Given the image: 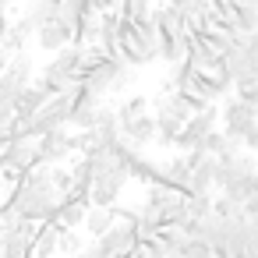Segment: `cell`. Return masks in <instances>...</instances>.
<instances>
[{"label": "cell", "mask_w": 258, "mask_h": 258, "mask_svg": "<svg viewBox=\"0 0 258 258\" xmlns=\"http://www.w3.org/2000/svg\"><path fill=\"white\" fill-rule=\"evenodd\" d=\"M96 159V177H92V187H89V202L92 205H117V198L124 195L127 180H131V170L113 159L110 152L103 156H92Z\"/></svg>", "instance_id": "1"}, {"label": "cell", "mask_w": 258, "mask_h": 258, "mask_svg": "<svg viewBox=\"0 0 258 258\" xmlns=\"http://www.w3.org/2000/svg\"><path fill=\"white\" fill-rule=\"evenodd\" d=\"M131 78H135V68L124 60V57H103L82 82L92 89V92H99V96H106V92H120V89H127L131 85Z\"/></svg>", "instance_id": "2"}, {"label": "cell", "mask_w": 258, "mask_h": 258, "mask_svg": "<svg viewBox=\"0 0 258 258\" xmlns=\"http://www.w3.org/2000/svg\"><path fill=\"white\" fill-rule=\"evenodd\" d=\"M219 124H223V131H226L230 138L244 142V135L258 124V106L247 103V99H240L237 92H233V96L226 92V103L219 106Z\"/></svg>", "instance_id": "3"}, {"label": "cell", "mask_w": 258, "mask_h": 258, "mask_svg": "<svg viewBox=\"0 0 258 258\" xmlns=\"http://www.w3.org/2000/svg\"><path fill=\"white\" fill-rule=\"evenodd\" d=\"M96 244H99V251H103L106 258H127V254H135V247H138V223L117 219L103 237H96Z\"/></svg>", "instance_id": "4"}, {"label": "cell", "mask_w": 258, "mask_h": 258, "mask_svg": "<svg viewBox=\"0 0 258 258\" xmlns=\"http://www.w3.org/2000/svg\"><path fill=\"white\" fill-rule=\"evenodd\" d=\"M36 163H43L39 159V138H29V135H15L8 145H4V152H0V166H8V170H29V166H36Z\"/></svg>", "instance_id": "5"}, {"label": "cell", "mask_w": 258, "mask_h": 258, "mask_svg": "<svg viewBox=\"0 0 258 258\" xmlns=\"http://www.w3.org/2000/svg\"><path fill=\"white\" fill-rule=\"evenodd\" d=\"M29 78H32L29 57H25V53H15V60L8 64V71H0V99H4V103H15L18 92L29 85Z\"/></svg>", "instance_id": "6"}, {"label": "cell", "mask_w": 258, "mask_h": 258, "mask_svg": "<svg viewBox=\"0 0 258 258\" xmlns=\"http://www.w3.org/2000/svg\"><path fill=\"white\" fill-rule=\"evenodd\" d=\"M43 71H50V75L64 78L68 85L82 82V46H78V43H68L64 50H57V53H53V60H50Z\"/></svg>", "instance_id": "7"}, {"label": "cell", "mask_w": 258, "mask_h": 258, "mask_svg": "<svg viewBox=\"0 0 258 258\" xmlns=\"http://www.w3.org/2000/svg\"><path fill=\"white\" fill-rule=\"evenodd\" d=\"M75 152V135H68L64 127H57V131H46L43 138H39V159L43 163H64L68 156Z\"/></svg>", "instance_id": "8"}, {"label": "cell", "mask_w": 258, "mask_h": 258, "mask_svg": "<svg viewBox=\"0 0 258 258\" xmlns=\"http://www.w3.org/2000/svg\"><path fill=\"white\" fill-rule=\"evenodd\" d=\"M89 198H82L75 187L60 198V205H57V212H53V219L50 223H57V226H71V230H78L82 223H85V212H89Z\"/></svg>", "instance_id": "9"}, {"label": "cell", "mask_w": 258, "mask_h": 258, "mask_svg": "<svg viewBox=\"0 0 258 258\" xmlns=\"http://www.w3.org/2000/svg\"><path fill=\"white\" fill-rule=\"evenodd\" d=\"M240 36L244 32H254L258 29V4H244V0H226L223 8H216Z\"/></svg>", "instance_id": "10"}, {"label": "cell", "mask_w": 258, "mask_h": 258, "mask_svg": "<svg viewBox=\"0 0 258 258\" xmlns=\"http://www.w3.org/2000/svg\"><path fill=\"white\" fill-rule=\"evenodd\" d=\"M71 39H75L71 25H68V22H60V18H50L46 25H39V29H36V43H39L46 53H57V50H64Z\"/></svg>", "instance_id": "11"}, {"label": "cell", "mask_w": 258, "mask_h": 258, "mask_svg": "<svg viewBox=\"0 0 258 258\" xmlns=\"http://www.w3.org/2000/svg\"><path fill=\"white\" fill-rule=\"evenodd\" d=\"M184 120H187V117H180V113H177V110H170L163 99H156V124H159L156 142H159V145H173V138L180 135Z\"/></svg>", "instance_id": "12"}, {"label": "cell", "mask_w": 258, "mask_h": 258, "mask_svg": "<svg viewBox=\"0 0 258 258\" xmlns=\"http://www.w3.org/2000/svg\"><path fill=\"white\" fill-rule=\"evenodd\" d=\"M156 131H159V124H156V117H149V113H142V117L120 124V135H124L127 142H135L138 149L152 145V142H156Z\"/></svg>", "instance_id": "13"}, {"label": "cell", "mask_w": 258, "mask_h": 258, "mask_svg": "<svg viewBox=\"0 0 258 258\" xmlns=\"http://www.w3.org/2000/svg\"><path fill=\"white\" fill-rule=\"evenodd\" d=\"M195 96H202L205 103H216V99H223L226 92H230V85H223L212 71H195V78H191V85H187Z\"/></svg>", "instance_id": "14"}, {"label": "cell", "mask_w": 258, "mask_h": 258, "mask_svg": "<svg viewBox=\"0 0 258 258\" xmlns=\"http://www.w3.org/2000/svg\"><path fill=\"white\" fill-rule=\"evenodd\" d=\"M159 170H163V184H170V187H177V191L187 195V184H191V163H187V156H173V159L159 163Z\"/></svg>", "instance_id": "15"}, {"label": "cell", "mask_w": 258, "mask_h": 258, "mask_svg": "<svg viewBox=\"0 0 258 258\" xmlns=\"http://www.w3.org/2000/svg\"><path fill=\"white\" fill-rule=\"evenodd\" d=\"M117 223V212H113V205H89V212H85V230H89V237H103L110 226Z\"/></svg>", "instance_id": "16"}, {"label": "cell", "mask_w": 258, "mask_h": 258, "mask_svg": "<svg viewBox=\"0 0 258 258\" xmlns=\"http://www.w3.org/2000/svg\"><path fill=\"white\" fill-rule=\"evenodd\" d=\"M32 32H36V22H32V15L25 11L18 22H11V29H8V36H4V46H8V50H15V53H22Z\"/></svg>", "instance_id": "17"}, {"label": "cell", "mask_w": 258, "mask_h": 258, "mask_svg": "<svg viewBox=\"0 0 258 258\" xmlns=\"http://www.w3.org/2000/svg\"><path fill=\"white\" fill-rule=\"evenodd\" d=\"M187 64H195L198 71H216V64H219V53L205 43V39H191L187 43V57H184Z\"/></svg>", "instance_id": "18"}, {"label": "cell", "mask_w": 258, "mask_h": 258, "mask_svg": "<svg viewBox=\"0 0 258 258\" xmlns=\"http://www.w3.org/2000/svg\"><path fill=\"white\" fill-rule=\"evenodd\" d=\"M46 99H50V92H46L43 85H25V89L18 92V99H15V113L29 117V113L43 110V106H46Z\"/></svg>", "instance_id": "19"}, {"label": "cell", "mask_w": 258, "mask_h": 258, "mask_svg": "<svg viewBox=\"0 0 258 258\" xmlns=\"http://www.w3.org/2000/svg\"><path fill=\"white\" fill-rule=\"evenodd\" d=\"M202 145H205L212 156H226V152H237V149H240V142H237V138H230V135H226V131H219V127H212V131L202 138Z\"/></svg>", "instance_id": "20"}, {"label": "cell", "mask_w": 258, "mask_h": 258, "mask_svg": "<svg viewBox=\"0 0 258 258\" xmlns=\"http://www.w3.org/2000/svg\"><path fill=\"white\" fill-rule=\"evenodd\" d=\"M131 180H142V184L149 187V184H156V180H163V170H159V163H152V159H145V156H138V159L131 163Z\"/></svg>", "instance_id": "21"}, {"label": "cell", "mask_w": 258, "mask_h": 258, "mask_svg": "<svg viewBox=\"0 0 258 258\" xmlns=\"http://www.w3.org/2000/svg\"><path fill=\"white\" fill-rule=\"evenodd\" d=\"M152 8H156V0H120V15L131 18L135 25L149 22L152 18Z\"/></svg>", "instance_id": "22"}, {"label": "cell", "mask_w": 258, "mask_h": 258, "mask_svg": "<svg viewBox=\"0 0 258 258\" xmlns=\"http://www.w3.org/2000/svg\"><path fill=\"white\" fill-rule=\"evenodd\" d=\"M142 113H149L145 92H135L131 99H124V103L117 106V120H120V124H124V120H135V117H142Z\"/></svg>", "instance_id": "23"}, {"label": "cell", "mask_w": 258, "mask_h": 258, "mask_svg": "<svg viewBox=\"0 0 258 258\" xmlns=\"http://www.w3.org/2000/svg\"><path fill=\"white\" fill-rule=\"evenodd\" d=\"M82 247H85L82 233H78V230H71V226H60V237H57V254H64V258H75Z\"/></svg>", "instance_id": "24"}, {"label": "cell", "mask_w": 258, "mask_h": 258, "mask_svg": "<svg viewBox=\"0 0 258 258\" xmlns=\"http://www.w3.org/2000/svg\"><path fill=\"white\" fill-rule=\"evenodd\" d=\"M177 251H180L184 258H212V247H209L205 237H187V233H184V240H180Z\"/></svg>", "instance_id": "25"}, {"label": "cell", "mask_w": 258, "mask_h": 258, "mask_svg": "<svg viewBox=\"0 0 258 258\" xmlns=\"http://www.w3.org/2000/svg\"><path fill=\"white\" fill-rule=\"evenodd\" d=\"M233 92H237L240 99H247V103H254V106H258V71H254V75L237 78V82H233Z\"/></svg>", "instance_id": "26"}, {"label": "cell", "mask_w": 258, "mask_h": 258, "mask_svg": "<svg viewBox=\"0 0 258 258\" xmlns=\"http://www.w3.org/2000/svg\"><path fill=\"white\" fill-rule=\"evenodd\" d=\"M50 177H53V187H57V191H64V195L75 187V173H71V170H64L60 163H53V166H50Z\"/></svg>", "instance_id": "27"}, {"label": "cell", "mask_w": 258, "mask_h": 258, "mask_svg": "<svg viewBox=\"0 0 258 258\" xmlns=\"http://www.w3.org/2000/svg\"><path fill=\"white\" fill-rule=\"evenodd\" d=\"M244 247H247V258H258V216H247V226H244Z\"/></svg>", "instance_id": "28"}, {"label": "cell", "mask_w": 258, "mask_h": 258, "mask_svg": "<svg viewBox=\"0 0 258 258\" xmlns=\"http://www.w3.org/2000/svg\"><path fill=\"white\" fill-rule=\"evenodd\" d=\"M166 4L184 18V15H191V11H205V8H212L209 0H166Z\"/></svg>", "instance_id": "29"}, {"label": "cell", "mask_w": 258, "mask_h": 258, "mask_svg": "<svg viewBox=\"0 0 258 258\" xmlns=\"http://www.w3.org/2000/svg\"><path fill=\"white\" fill-rule=\"evenodd\" d=\"M244 149H247V152H254V156H258V124H254V127H251V131H247V135H244Z\"/></svg>", "instance_id": "30"}, {"label": "cell", "mask_w": 258, "mask_h": 258, "mask_svg": "<svg viewBox=\"0 0 258 258\" xmlns=\"http://www.w3.org/2000/svg\"><path fill=\"white\" fill-rule=\"evenodd\" d=\"M75 258H106V254L99 251V244H89V247H82V251H78Z\"/></svg>", "instance_id": "31"}, {"label": "cell", "mask_w": 258, "mask_h": 258, "mask_svg": "<svg viewBox=\"0 0 258 258\" xmlns=\"http://www.w3.org/2000/svg\"><path fill=\"white\" fill-rule=\"evenodd\" d=\"M15 60V50H8L4 43H0V71H8V64Z\"/></svg>", "instance_id": "32"}, {"label": "cell", "mask_w": 258, "mask_h": 258, "mask_svg": "<svg viewBox=\"0 0 258 258\" xmlns=\"http://www.w3.org/2000/svg\"><path fill=\"white\" fill-rule=\"evenodd\" d=\"M15 117V103H4V99H0V124H8Z\"/></svg>", "instance_id": "33"}, {"label": "cell", "mask_w": 258, "mask_h": 258, "mask_svg": "<svg viewBox=\"0 0 258 258\" xmlns=\"http://www.w3.org/2000/svg\"><path fill=\"white\" fill-rule=\"evenodd\" d=\"M8 29H11V18H8V11H0V43H4Z\"/></svg>", "instance_id": "34"}, {"label": "cell", "mask_w": 258, "mask_h": 258, "mask_svg": "<svg viewBox=\"0 0 258 258\" xmlns=\"http://www.w3.org/2000/svg\"><path fill=\"white\" fill-rule=\"evenodd\" d=\"M0 191H4V177H0ZM0 205H4V195H0Z\"/></svg>", "instance_id": "35"}, {"label": "cell", "mask_w": 258, "mask_h": 258, "mask_svg": "<svg viewBox=\"0 0 258 258\" xmlns=\"http://www.w3.org/2000/svg\"><path fill=\"white\" fill-rule=\"evenodd\" d=\"M46 4H53V8H60V0H46Z\"/></svg>", "instance_id": "36"}, {"label": "cell", "mask_w": 258, "mask_h": 258, "mask_svg": "<svg viewBox=\"0 0 258 258\" xmlns=\"http://www.w3.org/2000/svg\"><path fill=\"white\" fill-rule=\"evenodd\" d=\"M244 4H258V0H244Z\"/></svg>", "instance_id": "37"}, {"label": "cell", "mask_w": 258, "mask_h": 258, "mask_svg": "<svg viewBox=\"0 0 258 258\" xmlns=\"http://www.w3.org/2000/svg\"><path fill=\"white\" fill-rule=\"evenodd\" d=\"M0 258H8V254H0Z\"/></svg>", "instance_id": "38"}]
</instances>
